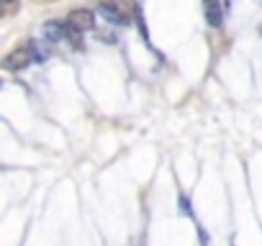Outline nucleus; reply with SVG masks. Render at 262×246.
I'll return each instance as SVG.
<instances>
[{
    "instance_id": "nucleus-1",
    "label": "nucleus",
    "mask_w": 262,
    "mask_h": 246,
    "mask_svg": "<svg viewBox=\"0 0 262 246\" xmlns=\"http://www.w3.org/2000/svg\"><path fill=\"white\" fill-rule=\"evenodd\" d=\"M31 62H34L31 49H29V46H21V49H13V52L3 59V69H8V72H21V69H26Z\"/></svg>"
},
{
    "instance_id": "nucleus-2",
    "label": "nucleus",
    "mask_w": 262,
    "mask_h": 246,
    "mask_svg": "<svg viewBox=\"0 0 262 246\" xmlns=\"http://www.w3.org/2000/svg\"><path fill=\"white\" fill-rule=\"evenodd\" d=\"M67 23L75 29V31H90L93 26H95V16L88 11V8H75L70 16H67Z\"/></svg>"
},
{
    "instance_id": "nucleus-3",
    "label": "nucleus",
    "mask_w": 262,
    "mask_h": 246,
    "mask_svg": "<svg viewBox=\"0 0 262 246\" xmlns=\"http://www.w3.org/2000/svg\"><path fill=\"white\" fill-rule=\"evenodd\" d=\"M98 8H100V16H103L105 21H111L113 26H126V23H128V18L121 13V8L113 3V0H100Z\"/></svg>"
},
{
    "instance_id": "nucleus-4",
    "label": "nucleus",
    "mask_w": 262,
    "mask_h": 246,
    "mask_svg": "<svg viewBox=\"0 0 262 246\" xmlns=\"http://www.w3.org/2000/svg\"><path fill=\"white\" fill-rule=\"evenodd\" d=\"M203 11H206V21H208L213 29L221 26L224 11H221V3H219V0H203Z\"/></svg>"
},
{
    "instance_id": "nucleus-5",
    "label": "nucleus",
    "mask_w": 262,
    "mask_h": 246,
    "mask_svg": "<svg viewBox=\"0 0 262 246\" xmlns=\"http://www.w3.org/2000/svg\"><path fill=\"white\" fill-rule=\"evenodd\" d=\"M67 31H70L67 23H59V21H49V23H44V36H47L49 41L67 39Z\"/></svg>"
},
{
    "instance_id": "nucleus-6",
    "label": "nucleus",
    "mask_w": 262,
    "mask_h": 246,
    "mask_svg": "<svg viewBox=\"0 0 262 246\" xmlns=\"http://www.w3.org/2000/svg\"><path fill=\"white\" fill-rule=\"evenodd\" d=\"M0 16H6V8H3V3H0Z\"/></svg>"
},
{
    "instance_id": "nucleus-7",
    "label": "nucleus",
    "mask_w": 262,
    "mask_h": 246,
    "mask_svg": "<svg viewBox=\"0 0 262 246\" xmlns=\"http://www.w3.org/2000/svg\"><path fill=\"white\" fill-rule=\"evenodd\" d=\"M0 3H13V0H0Z\"/></svg>"
}]
</instances>
